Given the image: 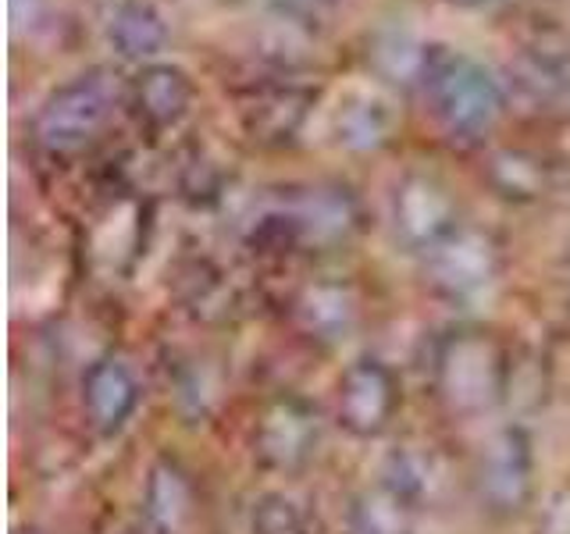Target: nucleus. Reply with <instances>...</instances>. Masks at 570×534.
I'll use <instances>...</instances> for the list:
<instances>
[{"label": "nucleus", "instance_id": "nucleus-1", "mask_svg": "<svg viewBox=\"0 0 570 534\" xmlns=\"http://www.w3.org/2000/svg\"><path fill=\"white\" fill-rule=\"evenodd\" d=\"M510 356L489 335H453L435 356V388L456 414H481L510 392Z\"/></svg>", "mask_w": 570, "mask_h": 534}, {"label": "nucleus", "instance_id": "nucleus-2", "mask_svg": "<svg viewBox=\"0 0 570 534\" xmlns=\"http://www.w3.org/2000/svg\"><path fill=\"white\" fill-rule=\"evenodd\" d=\"M400 382L379 360H356L335 385V421L356 438H379L400 414Z\"/></svg>", "mask_w": 570, "mask_h": 534}, {"label": "nucleus", "instance_id": "nucleus-3", "mask_svg": "<svg viewBox=\"0 0 570 534\" xmlns=\"http://www.w3.org/2000/svg\"><path fill=\"white\" fill-rule=\"evenodd\" d=\"M321 438L317 414L299 399H275L254 427V456L272 471L303 467Z\"/></svg>", "mask_w": 570, "mask_h": 534}, {"label": "nucleus", "instance_id": "nucleus-4", "mask_svg": "<svg viewBox=\"0 0 570 534\" xmlns=\"http://www.w3.org/2000/svg\"><path fill=\"white\" fill-rule=\"evenodd\" d=\"M478 492L481 498L499 510V513H517L524 506V498L531 492V445L528 438L507 427V432H495L478 453Z\"/></svg>", "mask_w": 570, "mask_h": 534}, {"label": "nucleus", "instance_id": "nucleus-5", "mask_svg": "<svg viewBox=\"0 0 570 534\" xmlns=\"http://www.w3.org/2000/svg\"><path fill=\"white\" fill-rule=\"evenodd\" d=\"M139 378L121 356H100L82 378V409L97 432L111 435L125 427L139 406Z\"/></svg>", "mask_w": 570, "mask_h": 534}, {"label": "nucleus", "instance_id": "nucleus-6", "mask_svg": "<svg viewBox=\"0 0 570 534\" xmlns=\"http://www.w3.org/2000/svg\"><path fill=\"white\" fill-rule=\"evenodd\" d=\"M196 513V492L183 467L160 459L147 477L142 495V531L147 534H186Z\"/></svg>", "mask_w": 570, "mask_h": 534}, {"label": "nucleus", "instance_id": "nucleus-7", "mask_svg": "<svg viewBox=\"0 0 570 534\" xmlns=\"http://www.w3.org/2000/svg\"><path fill=\"white\" fill-rule=\"evenodd\" d=\"M414 510L417 503H410L403 492L382 481L379 488L361 498L353 513L356 534H414Z\"/></svg>", "mask_w": 570, "mask_h": 534}, {"label": "nucleus", "instance_id": "nucleus-8", "mask_svg": "<svg viewBox=\"0 0 570 534\" xmlns=\"http://www.w3.org/2000/svg\"><path fill=\"white\" fill-rule=\"evenodd\" d=\"M299 328L321 343H335L353 325V303L338 289H317L296 303Z\"/></svg>", "mask_w": 570, "mask_h": 534}, {"label": "nucleus", "instance_id": "nucleus-9", "mask_svg": "<svg viewBox=\"0 0 570 534\" xmlns=\"http://www.w3.org/2000/svg\"><path fill=\"white\" fill-rule=\"evenodd\" d=\"M249 531L254 534H314L307 510L282 492H267L257 498L254 510H249Z\"/></svg>", "mask_w": 570, "mask_h": 534}, {"label": "nucleus", "instance_id": "nucleus-10", "mask_svg": "<svg viewBox=\"0 0 570 534\" xmlns=\"http://www.w3.org/2000/svg\"><path fill=\"white\" fill-rule=\"evenodd\" d=\"M546 534H570V492L557 495V503L549 510Z\"/></svg>", "mask_w": 570, "mask_h": 534}, {"label": "nucleus", "instance_id": "nucleus-11", "mask_svg": "<svg viewBox=\"0 0 570 534\" xmlns=\"http://www.w3.org/2000/svg\"><path fill=\"white\" fill-rule=\"evenodd\" d=\"M14 534H36V531H14Z\"/></svg>", "mask_w": 570, "mask_h": 534}, {"label": "nucleus", "instance_id": "nucleus-12", "mask_svg": "<svg viewBox=\"0 0 570 534\" xmlns=\"http://www.w3.org/2000/svg\"><path fill=\"white\" fill-rule=\"evenodd\" d=\"M136 534H147V531H136Z\"/></svg>", "mask_w": 570, "mask_h": 534}]
</instances>
